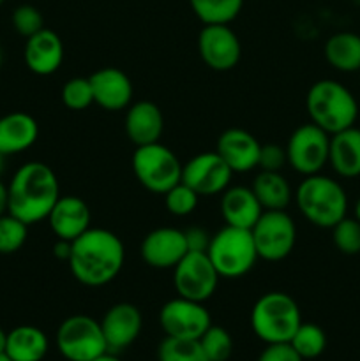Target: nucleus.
Here are the masks:
<instances>
[{
	"label": "nucleus",
	"instance_id": "obj_26",
	"mask_svg": "<svg viewBox=\"0 0 360 361\" xmlns=\"http://www.w3.org/2000/svg\"><path fill=\"white\" fill-rule=\"evenodd\" d=\"M251 189L263 210H286L293 200L292 185L281 171H260Z\"/></svg>",
	"mask_w": 360,
	"mask_h": 361
},
{
	"label": "nucleus",
	"instance_id": "obj_17",
	"mask_svg": "<svg viewBox=\"0 0 360 361\" xmlns=\"http://www.w3.org/2000/svg\"><path fill=\"white\" fill-rule=\"evenodd\" d=\"M92 85L94 102L106 111H122L133 101V81L116 67H102L88 76Z\"/></svg>",
	"mask_w": 360,
	"mask_h": 361
},
{
	"label": "nucleus",
	"instance_id": "obj_16",
	"mask_svg": "<svg viewBox=\"0 0 360 361\" xmlns=\"http://www.w3.org/2000/svg\"><path fill=\"white\" fill-rule=\"evenodd\" d=\"M102 334L109 353H120L133 345L143 328V316L133 303H115L101 319Z\"/></svg>",
	"mask_w": 360,
	"mask_h": 361
},
{
	"label": "nucleus",
	"instance_id": "obj_32",
	"mask_svg": "<svg viewBox=\"0 0 360 361\" xmlns=\"http://www.w3.org/2000/svg\"><path fill=\"white\" fill-rule=\"evenodd\" d=\"M28 236V226L9 212L0 217V254L9 256L25 245Z\"/></svg>",
	"mask_w": 360,
	"mask_h": 361
},
{
	"label": "nucleus",
	"instance_id": "obj_20",
	"mask_svg": "<svg viewBox=\"0 0 360 361\" xmlns=\"http://www.w3.org/2000/svg\"><path fill=\"white\" fill-rule=\"evenodd\" d=\"M90 208L81 197L60 196L46 221L56 238L73 242L90 228Z\"/></svg>",
	"mask_w": 360,
	"mask_h": 361
},
{
	"label": "nucleus",
	"instance_id": "obj_12",
	"mask_svg": "<svg viewBox=\"0 0 360 361\" xmlns=\"http://www.w3.org/2000/svg\"><path fill=\"white\" fill-rule=\"evenodd\" d=\"M159 324L166 337L198 341L212 324V317L203 303L179 296L161 307Z\"/></svg>",
	"mask_w": 360,
	"mask_h": 361
},
{
	"label": "nucleus",
	"instance_id": "obj_5",
	"mask_svg": "<svg viewBox=\"0 0 360 361\" xmlns=\"http://www.w3.org/2000/svg\"><path fill=\"white\" fill-rule=\"evenodd\" d=\"M302 323L295 300L281 291L265 293L251 310V328L265 344L289 342Z\"/></svg>",
	"mask_w": 360,
	"mask_h": 361
},
{
	"label": "nucleus",
	"instance_id": "obj_34",
	"mask_svg": "<svg viewBox=\"0 0 360 361\" xmlns=\"http://www.w3.org/2000/svg\"><path fill=\"white\" fill-rule=\"evenodd\" d=\"M332 240L341 254H360V222L355 217H344L332 228Z\"/></svg>",
	"mask_w": 360,
	"mask_h": 361
},
{
	"label": "nucleus",
	"instance_id": "obj_11",
	"mask_svg": "<svg viewBox=\"0 0 360 361\" xmlns=\"http://www.w3.org/2000/svg\"><path fill=\"white\" fill-rule=\"evenodd\" d=\"M219 274L207 252H187L173 268V286L179 296L205 303L214 296Z\"/></svg>",
	"mask_w": 360,
	"mask_h": 361
},
{
	"label": "nucleus",
	"instance_id": "obj_1",
	"mask_svg": "<svg viewBox=\"0 0 360 361\" xmlns=\"http://www.w3.org/2000/svg\"><path fill=\"white\" fill-rule=\"evenodd\" d=\"M126 261V247L113 231L88 228L73 240L67 261L73 277L87 288H102L119 277Z\"/></svg>",
	"mask_w": 360,
	"mask_h": 361
},
{
	"label": "nucleus",
	"instance_id": "obj_41",
	"mask_svg": "<svg viewBox=\"0 0 360 361\" xmlns=\"http://www.w3.org/2000/svg\"><path fill=\"white\" fill-rule=\"evenodd\" d=\"M7 212H9V192H7L6 183L0 182V217Z\"/></svg>",
	"mask_w": 360,
	"mask_h": 361
},
{
	"label": "nucleus",
	"instance_id": "obj_49",
	"mask_svg": "<svg viewBox=\"0 0 360 361\" xmlns=\"http://www.w3.org/2000/svg\"><path fill=\"white\" fill-rule=\"evenodd\" d=\"M359 73H360V71H359Z\"/></svg>",
	"mask_w": 360,
	"mask_h": 361
},
{
	"label": "nucleus",
	"instance_id": "obj_36",
	"mask_svg": "<svg viewBox=\"0 0 360 361\" xmlns=\"http://www.w3.org/2000/svg\"><path fill=\"white\" fill-rule=\"evenodd\" d=\"M11 21H13L14 30L25 39H28L30 35L37 34L39 30L44 28V18H42L41 11H39L37 7L30 6V4L18 6L16 9L13 11Z\"/></svg>",
	"mask_w": 360,
	"mask_h": 361
},
{
	"label": "nucleus",
	"instance_id": "obj_39",
	"mask_svg": "<svg viewBox=\"0 0 360 361\" xmlns=\"http://www.w3.org/2000/svg\"><path fill=\"white\" fill-rule=\"evenodd\" d=\"M186 233V242L189 252H207L212 236L201 228H189Z\"/></svg>",
	"mask_w": 360,
	"mask_h": 361
},
{
	"label": "nucleus",
	"instance_id": "obj_27",
	"mask_svg": "<svg viewBox=\"0 0 360 361\" xmlns=\"http://www.w3.org/2000/svg\"><path fill=\"white\" fill-rule=\"evenodd\" d=\"M325 59L341 73L360 71V35L353 32H339L325 42Z\"/></svg>",
	"mask_w": 360,
	"mask_h": 361
},
{
	"label": "nucleus",
	"instance_id": "obj_7",
	"mask_svg": "<svg viewBox=\"0 0 360 361\" xmlns=\"http://www.w3.org/2000/svg\"><path fill=\"white\" fill-rule=\"evenodd\" d=\"M133 171L138 182L154 194H164L182 180V166L175 152L161 141L136 147L133 154Z\"/></svg>",
	"mask_w": 360,
	"mask_h": 361
},
{
	"label": "nucleus",
	"instance_id": "obj_44",
	"mask_svg": "<svg viewBox=\"0 0 360 361\" xmlns=\"http://www.w3.org/2000/svg\"><path fill=\"white\" fill-rule=\"evenodd\" d=\"M355 219L360 222V197H359V201H356V204H355Z\"/></svg>",
	"mask_w": 360,
	"mask_h": 361
},
{
	"label": "nucleus",
	"instance_id": "obj_24",
	"mask_svg": "<svg viewBox=\"0 0 360 361\" xmlns=\"http://www.w3.org/2000/svg\"><path fill=\"white\" fill-rule=\"evenodd\" d=\"M328 164L342 178L360 176V129L348 127L332 134L328 148Z\"/></svg>",
	"mask_w": 360,
	"mask_h": 361
},
{
	"label": "nucleus",
	"instance_id": "obj_29",
	"mask_svg": "<svg viewBox=\"0 0 360 361\" xmlns=\"http://www.w3.org/2000/svg\"><path fill=\"white\" fill-rule=\"evenodd\" d=\"M289 344L302 360H314L323 355L327 348V335L318 324L300 323Z\"/></svg>",
	"mask_w": 360,
	"mask_h": 361
},
{
	"label": "nucleus",
	"instance_id": "obj_14",
	"mask_svg": "<svg viewBox=\"0 0 360 361\" xmlns=\"http://www.w3.org/2000/svg\"><path fill=\"white\" fill-rule=\"evenodd\" d=\"M198 49L205 66L217 73L236 67L242 56V46L229 25H205L198 35Z\"/></svg>",
	"mask_w": 360,
	"mask_h": 361
},
{
	"label": "nucleus",
	"instance_id": "obj_47",
	"mask_svg": "<svg viewBox=\"0 0 360 361\" xmlns=\"http://www.w3.org/2000/svg\"><path fill=\"white\" fill-rule=\"evenodd\" d=\"M0 66H2V49H0Z\"/></svg>",
	"mask_w": 360,
	"mask_h": 361
},
{
	"label": "nucleus",
	"instance_id": "obj_10",
	"mask_svg": "<svg viewBox=\"0 0 360 361\" xmlns=\"http://www.w3.org/2000/svg\"><path fill=\"white\" fill-rule=\"evenodd\" d=\"M288 164L304 176L318 175L328 164L330 134L318 126L304 123L296 127L286 143Z\"/></svg>",
	"mask_w": 360,
	"mask_h": 361
},
{
	"label": "nucleus",
	"instance_id": "obj_19",
	"mask_svg": "<svg viewBox=\"0 0 360 361\" xmlns=\"http://www.w3.org/2000/svg\"><path fill=\"white\" fill-rule=\"evenodd\" d=\"M25 66L37 76L56 73L64 62V42L56 32L42 28L30 35L23 49Z\"/></svg>",
	"mask_w": 360,
	"mask_h": 361
},
{
	"label": "nucleus",
	"instance_id": "obj_9",
	"mask_svg": "<svg viewBox=\"0 0 360 361\" xmlns=\"http://www.w3.org/2000/svg\"><path fill=\"white\" fill-rule=\"evenodd\" d=\"M254 247L260 259L282 261L293 252L296 243V226L286 210H265L251 228Z\"/></svg>",
	"mask_w": 360,
	"mask_h": 361
},
{
	"label": "nucleus",
	"instance_id": "obj_33",
	"mask_svg": "<svg viewBox=\"0 0 360 361\" xmlns=\"http://www.w3.org/2000/svg\"><path fill=\"white\" fill-rule=\"evenodd\" d=\"M64 106L73 111H83L94 104V94L88 78H71L60 92Z\"/></svg>",
	"mask_w": 360,
	"mask_h": 361
},
{
	"label": "nucleus",
	"instance_id": "obj_46",
	"mask_svg": "<svg viewBox=\"0 0 360 361\" xmlns=\"http://www.w3.org/2000/svg\"><path fill=\"white\" fill-rule=\"evenodd\" d=\"M0 361H13V360H11L6 353H4V355H0Z\"/></svg>",
	"mask_w": 360,
	"mask_h": 361
},
{
	"label": "nucleus",
	"instance_id": "obj_8",
	"mask_svg": "<svg viewBox=\"0 0 360 361\" xmlns=\"http://www.w3.org/2000/svg\"><path fill=\"white\" fill-rule=\"evenodd\" d=\"M56 349L67 361H92L108 353V344L99 321L76 314L64 319L56 330Z\"/></svg>",
	"mask_w": 360,
	"mask_h": 361
},
{
	"label": "nucleus",
	"instance_id": "obj_37",
	"mask_svg": "<svg viewBox=\"0 0 360 361\" xmlns=\"http://www.w3.org/2000/svg\"><path fill=\"white\" fill-rule=\"evenodd\" d=\"M286 164H288V155L284 147L275 143L261 145L260 159H258V168L261 171H281Z\"/></svg>",
	"mask_w": 360,
	"mask_h": 361
},
{
	"label": "nucleus",
	"instance_id": "obj_38",
	"mask_svg": "<svg viewBox=\"0 0 360 361\" xmlns=\"http://www.w3.org/2000/svg\"><path fill=\"white\" fill-rule=\"evenodd\" d=\"M258 361H304L289 342L267 344L258 356Z\"/></svg>",
	"mask_w": 360,
	"mask_h": 361
},
{
	"label": "nucleus",
	"instance_id": "obj_35",
	"mask_svg": "<svg viewBox=\"0 0 360 361\" xmlns=\"http://www.w3.org/2000/svg\"><path fill=\"white\" fill-rule=\"evenodd\" d=\"M198 201H200V196L184 182H179L168 192H164L166 210L175 217H187L193 214L198 207Z\"/></svg>",
	"mask_w": 360,
	"mask_h": 361
},
{
	"label": "nucleus",
	"instance_id": "obj_30",
	"mask_svg": "<svg viewBox=\"0 0 360 361\" xmlns=\"http://www.w3.org/2000/svg\"><path fill=\"white\" fill-rule=\"evenodd\" d=\"M157 361H210L201 349L200 341L164 337L159 344Z\"/></svg>",
	"mask_w": 360,
	"mask_h": 361
},
{
	"label": "nucleus",
	"instance_id": "obj_42",
	"mask_svg": "<svg viewBox=\"0 0 360 361\" xmlns=\"http://www.w3.org/2000/svg\"><path fill=\"white\" fill-rule=\"evenodd\" d=\"M92 361H122L119 358V356L115 355V353H104V355H101V356H97V358L95 360H92Z\"/></svg>",
	"mask_w": 360,
	"mask_h": 361
},
{
	"label": "nucleus",
	"instance_id": "obj_3",
	"mask_svg": "<svg viewBox=\"0 0 360 361\" xmlns=\"http://www.w3.org/2000/svg\"><path fill=\"white\" fill-rule=\"evenodd\" d=\"M295 203L313 226L332 229L348 212V196L339 182L323 175H311L296 187Z\"/></svg>",
	"mask_w": 360,
	"mask_h": 361
},
{
	"label": "nucleus",
	"instance_id": "obj_28",
	"mask_svg": "<svg viewBox=\"0 0 360 361\" xmlns=\"http://www.w3.org/2000/svg\"><path fill=\"white\" fill-rule=\"evenodd\" d=\"M189 6L203 25H229L242 11L244 0H189Z\"/></svg>",
	"mask_w": 360,
	"mask_h": 361
},
{
	"label": "nucleus",
	"instance_id": "obj_6",
	"mask_svg": "<svg viewBox=\"0 0 360 361\" xmlns=\"http://www.w3.org/2000/svg\"><path fill=\"white\" fill-rule=\"evenodd\" d=\"M207 256L210 257L219 277L224 279L244 277L260 259L251 229L233 226H224L212 236Z\"/></svg>",
	"mask_w": 360,
	"mask_h": 361
},
{
	"label": "nucleus",
	"instance_id": "obj_22",
	"mask_svg": "<svg viewBox=\"0 0 360 361\" xmlns=\"http://www.w3.org/2000/svg\"><path fill=\"white\" fill-rule=\"evenodd\" d=\"M263 212V207L260 204L251 187H228L222 192L221 215L226 226L251 229Z\"/></svg>",
	"mask_w": 360,
	"mask_h": 361
},
{
	"label": "nucleus",
	"instance_id": "obj_2",
	"mask_svg": "<svg viewBox=\"0 0 360 361\" xmlns=\"http://www.w3.org/2000/svg\"><path fill=\"white\" fill-rule=\"evenodd\" d=\"M9 214L27 226L48 219L60 197V185L55 171L44 162L32 161L18 168L7 185Z\"/></svg>",
	"mask_w": 360,
	"mask_h": 361
},
{
	"label": "nucleus",
	"instance_id": "obj_43",
	"mask_svg": "<svg viewBox=\"0 0 360 361\" xmlns=\"http://www.w3.org/2000/svg\"><path fill=\"white\" fill-rule=\"evenodd\" d=\"M6 345H7V334L0 328V355L6 353Z\"/></svg>",
	"mask_w": 360,
	"mask_h": 361
},
{
	"label": "nucleus",
	"instance_id": "obj_21",
	"mask_svg": "<svg viewBox=\"0 0 360 361\" xmlns=\"http://www.w3.org/2000/svg\"><path fill=\"white\" fill-rule=\"evenodd\" d=\"M126 134L134 147H145L161 141L164 130V116L152 101H138L127 108Z\"/></svg>",
	"mask_w": 360,
	"mask_h": 361
},
{
	"label": "nucleus",
	"instance_id": "obj_31",
	"mask_svg": "<svg viewBox=\"0 0 360 361\" xmlns=\"http://www.w3.org/2000/svg\"><path fill=\"white\" fill-rule=\"evenodd\" d=\"M198 341H200L201 349L210 361H228L232 358L233 338L226 328L210 324L208 330Z\"/></svg>",
	"mask_w": 360,
	"mask_h": 361
},
{
	"label": "nucleus",
	"instance_id": "obj_4",
	"mask_svg": "<svg viewBox=\"0 0 360 361\" xmlns=\"http://www.w3.org/2000/svg\"><path fill=\"white\" fill-rule=\"evenodd\" d=\"M306 108L314 126L332 134L353 127L359 116V102L344 85L334 80H320L309 88Z\"/></svg>",
	"mask_w": 360,
	"mask_h": 361
},
{
	"label": "nucleus",
	"instance_id": "obj_13",
	"mask_svg": "<svg viewBox=\"0 0 360 361\" xmlns=\"http://www.w3.org/2000/svg\"><path fill=\"white\" fill-rule=\"evenodd\" d=\"M235 173L222 161L217 152H203L182 166V180L198 196H215L229 187Z\"/></svg>",
	"mask_w": 360,
	"mask_h": 361
},
{
	"label": "nucleus",
	"instance_id": "obj_18",
	"mask_svg": "<svg viewBox=\"0 0 360 361\" xmlns=\"http://www.w3.org/2000/svg\"><path fill=\"white\" fill-rule=\"evenodd\" d=\"M261 143L251 133L244 129L224 130L217 137L215 152L229 166L233 173H249L258 168Z\"/></svg>",
	"mask_w": 360,
	"mask_h": 361
},
{
	"label": "nucleus",
	"instance_id": "obj_48",
	"mask_svg": "<svg viewBox=\"0 0 360 361\" xmlns=\"http://www.w3.org/2000/svg\"><path fill=\"white\" fill-rule=\"evenodd\" d=\"M4 2H6V0H0V6H2V4H4Z\"/></svg>",
	"mask_w": 360,
	"mask_h": 361
},
{
	"label": "nucleus",
	"instance_id": "obj_45",
	"mask_svg": "<svg viewBox=\"0 0 360 361\" xmlns=\"http://www.w3.org/2000/svg\"><path fill=\"white\" fill-rule=\"evenodd\" d=\"M4 166H6V157H4L2 154H0V175L4 173Z\"/></svg>",
	"mask_w": 360,
	"mask_h": 361
},
{
	"label": "nucleus",
	"instance_id": "obj_23",
	"mask_svg": "<svg viewBox=\"0 0 360 361\" xmlns=\"http://www.w3.org/2000/svg\"><path fill=\"white\" fill-rule=\"evenodd\" d=\"M39 137V123L28 113L13 111L0 116V154L4 157L28 150Z\"/></svg>",
	"mask_w": 360,
	"mask_h": 361
},
{
	"label": "nucleus",
	"instance_id": "obj_15",
	"mask_svg": "<svg viewBox=\"0 0 360 361\" xmlns=\"http://www.w3.org/2000/svg\"><path fill=\"white\" fill-rule=\"evenodd\" d=\"M141 259L155 270H169L189 252L186 233L175 228H157L148 233L141 242Z\"/></svg>",
	"mask_w": 360,
	"mask_h": 361
},
{
	"label": "nucleus",
	"instance_id": "obj_25",
	"mask_svg": "<svg viewBox=\"0 0 360 361\" xmlns=\"http://www.w3.org/2000/svg\"><path fill=\"white\" fill-rule=\"evenodd\" d=\"M48 348V337L37 326L23 324L7 334L6 355L13 361H42Z\"/></svg>",
	"mask_w": 360,
	"mask_h": 361
},
{
	"label": "nucleus",
	"instance_id": "obj_40",
	"mask_svg": "<svg viewBox=\"0 0 360 361\" xmlns=\"http://www.w3.org/2000/svg\"><path fill=\"white\" fill-rule=\"evenodd\" d=\"M71 249H73V242H69V240L56 238L55 245H53V256H55L59 261H66L67 263L71 257Z\"/></svg>",
	"mask_w": 360,
	"mask_h": 361
}]
</instances>
